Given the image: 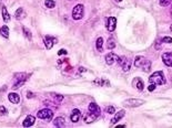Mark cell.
Instances as JSON below:
<instances>
[{"label":"cell","mask_w":172,"mask_h":128,"mask_svg":"<svg viewBox=\"0 0 172 128\" xmlns=\"http://www.w3.org/2000/svg\"><path fill=\"white\" fill-rule=\"evenodd\" d=\"M150 83H154L155 85H163L165 84V77L162 72H154L151 76L149 77Z\"/></svg>","instance_id":"1"},{"label":"cell","mask_w":172,"mask_h":128,"mask_svg":"<svg viewBox=\"0 0 172 128\" xmlns=\"http://www.w3.org/2000/svg\"><path fill=\"white\" fill-rule=\"evenodd\" d=\"M83 15V4L79 3L72 9V18L74 20H80Z\"/></svg>","instance_id":"2"},{"label":"cell","mask_w":172,"mask_h":128,"mask_svg":"<svg viewBox=\"0 0 172 128\" xmlns=\"http://www.w3.org/2000/svg\"><path fill=\"white\" fill-rule=\"evenodd\" d=\"M37 116L41 119H46V120H50L52 117H53V111L49 108H45V109H41L38 111Z\"/></svg>","instance_id":"3"},{"label":"cell","mask_w":172,"mask_h":128,"mask_svg":"<svg viewBox=\"0 0 172 128\" xmlns=\"http://www.w3.org/2000/svg\"><path fill=\"white\" fill-rule=\"evenodd\" d=\"M144 103V100H142V99H138V98H130V99H127V100H125V106H127V107H138V106H141V105H143Z\"/></svg>","instance_id":"4"},{"label":"cell","mask_w":172,"mask_h":128,"mask_svg":"<svg viewBox=\"0 0 172 128\" xmlns=\"http://www.w3.org/2000/svg\"><path fill=\"white\" fill-rule=\"evenodd\" d=\"M118 62H119V64L122 67V70L125 72H128L129 70H130V67H131V60H129V58H127L126 56H121V57H119Z\"/></svg>","instance_id":"5"},{"label":"cell","mask_w":172,"mask_h":128,"mask_svg":"<svg viewBox=\"0 0 172 128\" xmlns=\"http://www.w3.org/2000/svg\"><path fill=\"white\" fill-rule=\"evenodd\" d=\"M118 60H119V56L116 55L114 53H109V54H107L106 56V63L108 64V65H112L114 62H118Z\"/></svg>","instance_id":"6"},{"label":"cell","mask_w":172,"mask_h":128,"mask_svg":"<svg viewBox=\"0 0 172 128\" xmlns=\"http://www.w3.org/2000/svg\"><path fill=\"white\" fill-rule=\"evenodd\" d=\"M116 25H117V19L114 17H110L108 19V24H107V29L110 32L116 30Z\"/></svg>","instance_id":"7"},{"label":"cell","mask_w":172,"mask_h":128,"mask_svg":"<svg viewBox=\"0 0 172 128\" xmlns=\"http://www.w3.org/2000/svg\"><path fill=\"white\" fill-rule=\"evenodd\" d=\"M132 85L134 87H136L138 90H143L144 88V85H143V81L140 78V77H136L133 79V82H132Z\"/></svg>","instance_id":"8"},{"label":"cell","mask_w":172,"mask_h":128,"mask_svg":"<svg viewBox=\"0 0 172 128\" xmlns=\"http://www.w3.org/2000/svg\"><path fill=\"white\" fill-rule=\"evenodd\" d=\"M56 41H57V40H56L55 38H52V36H48V35H47L46 38H45V45H46V47H47L48 50L51 49V47L53 46V44L57 43Z\"/></svg>","instance_id":"9"},{"label":"cell","mask_w":172,"mask_h":128,"mask_svg":"<svg viewBox=\"0 0 172 128\" xmlns=\"http://www.w3.org/2000/svg\"><path fill=\"white\" fill-rule=\"evenodd\" d=\"M162 61L166 66H172V53H164L162 55Z\"/></svg>","instance_id":"10"},{"label":"cell","mask_w":172,"mask_h":128,"mask_svg":"<svg viewBox=\"0 0 172 128\" xmlns=\"http://www.w3.org/2000/svg\"><path fill=\"white\" fill-rule=\"evenodd\" d=\"M80 116H81V113H80L79 109H73L72 113H71V116H70V119L72 122H78L79 119H80Z\"/></svg>","instance_id":"11"},{"label":"cell","mask_w":172,"mask_h":128,"mask_svg":"<svg viewBox=\"0 0 172 128\" xmlns=\"http://www.w3.org/2000/svg\"><path fill=\"white\" fill-rule=\"evenodd\" d=\"M35 121H36V118L34 116H27L22 122V125H23V127H30L35 124Z\"/></svg>","instance_id":"12"},{"label":"cell","mask_w":172,"mask_h":128,"mask_svg":"<svg viewBox=\"0 0 172 128\" xmlns=\"http://www.w3.org/2000/svg\"><path fill=\"white\" fill-rule=\"evenodd\" d=\"M89 111H91V113H93L95 114L97 116H100V113H101V110H100V107L97 104L94 103H91L89 105Z\"/></svg>","instance_id":"13"},{"label":"cell","mask_w":172,"mask_h":128,"mask_svg":"<svg viewBox=\"0 0 172 128\" xmlns=\"http://www.w3.org/2000/svg\"><path fill=\"white\" fill-rule=\"evenodd\" d=\"M125 114H126V111H125V110H120L119 113H116V116H114L113 118L111 119V124H112V125L117 124V122L119 121V120H120V119L122 118L123 116H125Z\"/></svg>","instance_id":"14"},{"label":"cell","mask_w":172,"mask_h":128,"mask_svg":"<svg viewBox=\"0 0 172 128\" xmlns=\"http://www.w3.org/2000/svg\"><path fill=\"white\" fill-rule=\"evenodd\" d=\"M8 98H9V100H10V102H11L12 104H19V102H20L19 95L16 94V93H10V94L8 95Z\"/></svg>","instance_id":"15"},{"label":"cell","mask_w":172,"mask_h":128,"mask_svg":"<svg viewBox=\"0 0 172 128\" xmlns=\"http://www.w3.org/2000/svg\"><path fill=\"white\" fill-rule=\"evenodd\" d=\"M53 125H55L56 127H58V128L64 127V125H66V122H64V118H63V117H57V118L53 120Z\"/></svg>","instance_id":"16"},{"label":"cell","mask_w":172,"mask_h":128,"mask_svg":"<svg viewBox=\"0 0 172 128\" xmlns=\"http://www.w3.org/2000/svg\"><path fill=\"white\" fill-rule=\"evenodd\" d=\"M147 58L146 57H143V56H137L136 57V60H134V66L136 67H141L144 62H146Z\"/></svg>","instance_id":"17"},{"label":"cell","mask_w":172,"mask_h":128,"mask_svg":"<svg viewBox=\"0 0 172 128\" xmlns=\"http://www.w3.org/2000/svg\"><path fill=\"white\" fill-rule=\"evenodd\" d=\"M98 117H99V116H97L95 114H93V113H91V111H90V113L84 117V122H87V124H90V122H92L93 120H95L97 118H98Z\"/></svg>","instance_id":"18"},{"label":"cell","mask_w":172,"mask_h":128,"mask_svg":"<svg viewBox=\"0 0 172 128\" xmlns=\"http://www.w3.org/2000/svg\"><path fill=\"white\" fill-rule=\"evenodd\" d=\"M141 68L147 73L150 72V70H151V62H150L149 60H146V62H144V64L141 66Z\"/></svg>","instance_id":"19"},{"label":"cell","mask_w":172,"mask_h":128,"mask_svg":"<svg viewBox=\"0 0 172 128\" xmlns=\"http://www.w3.org/2000/svg\"><path fill=\"white\" fill-rule=\"evenodd\" d=\"M25 12H23V10L22 8H19L17 11H16V18H17L18 20H21V19H23L25 18Z\"/></svg>","instance_id":"20"},{"label":"cell","mask_w":172,"mask_h":128,"mask_svg":"<svg viewBox=\"0 0 172 128\" xmlns=\"http://www.w3.org/2000/svg\"><path fill=\"white\" fill-rule=\"evenodd\" d=\"M0 33H1V35H3L4 38H8L9 36V28L7 25H3L1 29H0Z\"/></svg>","instance_id":"21"},{"label":"cell","mask_w":172,"mask_h":128,"mask_svg":"<svg viewBox=\"0 0 172 128\" xmlns=\"http://www.w3.org/2000/svg\"><path fill=\"white\" fill-rule=\"evenodd\" d=\"M2 17H3V20L4 22H8V21L10 20V15L7 11V8L6 7H2Z\"/></svg>","instance_id":"22"},{"label":"cell","mask_w":172,"mask_h":128,"mask_svg":"<svg viewBox=\"0 0 172 128\" xmlns=\"http://www.w3.org/2000/svg\"><path fill=\"white\" fill-rule=\"evenodd\" d=\"M102 44H103V39H102V38H98V40H97V43H95V46H97V49H98L99 52L103 51V49H102Z\"/></svg>","instance_id":"23"},{"label":"cell","mask_w":172,"mask_h":128,"mask_svg":"<svg viewBox=\"0 0 172 128\" xmlns=\"http://www.w3.org/2000/svg\"><path fill=\"white\" fill-rule=\"evenodd\" d=\"M15 76L18 78V81H27V78H28L26 73H18V74H16Z\"/></svg>","instance_id":"24"},{"label":"cell","mask_w":172,"mask_h":128,"mask_svg":"<svg viewBox=\"0 0 172 128\" xmlns=\"http://www.w3.org/2000/svg\"><path fill=\"white\" fill-rule=\"evenodd\" d=\"M45 4L47 8H55L56 7V2L53 0H45Z\"/></svg>","instance_id":"25"},{"label":"cell","mask_w":172,"mask_h":128,"mask_svg":"<svg viewBox=\"0 0 172 128\" xmlns=\"http://www.w3.org/2000/svg\"><path fill=\"white\" fill-rule=\"evenodd\" d=\"M107 47H108L109 50H112V49H114L116 47V42L113 39H110L108 42H107Z\"/></svg>","instance_id":"26"},{"label":"cell","mask_w":172,"mask_h":128,"mask_svg":"<svg viewBox=\"0 0 172 128\" xmlns=\"http://www.w3.org/2000/svg\"><path fill=\"white\" fill-rule=\"evenodd\" d=\"M106 113L108 114H114L116 113V108L113 106H108V107H106Z\"/></svg>","instance_id":"27"},{"label":"cell","mask_w":172,"mask_h":128,"mask_svg":"<svg viewBox=\"0 0 172 128\" xmlns=\"http://www.w3.org/2000/svg\"><path fill=\"white\" fill-rule=\"evenodd\" d=\"M171 1H172V0H159L160 6H162V7L169 6V3H171Z\"/></svg>","instance_id":"28"},{"label":"cell","mask_w":172,"mask_h":128,"mask_svg":"<svg viewBox=\"0 0 172 128\" xmlns=\"http://www.w3.org/2000/svg\"><path fill=\"white\" fill-rule=\"evenodd\" d=\"M51 96H52V97H55L57 100H59V102H61V100L64 98V97H63V95H59V94H56V93H52Z\"/></svg>","instance_id":"29"},{"label":"cell","mask_w":172,"mask_h":128,"mask_svg":"<svg viewBox=\"0 0 172 128\" xmlns=\"http://www.w3.org/2000/svg\"><path fill=\"white\" fill-rule=\"evenodd\" d=\"M23 32H25V35L28 38V40H31V33H30V31L27 29V28H23Z\"/></svg>","instance_id":"30"},{"label":"cell","mask_w":172,"mask_h":128,"mask_svg":"<svg viewBox=\"0 0 172 128\" xmlns=\"http://www.w3.org/2000/svg\"><path fill=\"white\" fill-rule=\"evenodd\" d=\"M25 82H26V81H18L17 83H16V84L13 85V88L16 89V88H18V87H20V86H21V85H23V84H25Z\"/></svg>","instance_id":"31"},{"label":"cell","mask_w":172,"mask_h":128,"mask_svg":"<svg viewBox=\"0 0 172 128\" xmlns=\"http://www.w3.org/2000/svg\"><path fill=\"white\" fill-rule=\"evenodd\" d=\"M162 42H165V43H172V38H170V36H164L162 39Z\"/></svg>","instance_id":"32"},{"label":"cell","mask_w":172,"mask_h":128,"mask_svg":"<svg viewBox=\"0 0 172 128\" xmlns=\"http://www.w3.org/2000/svg\"><path fill=\"white\" fill-rule=\"evenodd\" d=\"M0 114L1 115H6L7 114V109L4 106H0Z\"/></svg>","instance_id":"33"},{"label":"cell","mask_w":172,"mask_h":128,"mask_svg":"<svg viewBox=\"0 0 172 128\" xmlns=\"http://www.w3.org/2000/svg\"><path fill=\"white\" fill-rule=\"evenodd\" d=\"M154 88H155V84H154V83H150L148 89L150 90V92H152V90H154Z\"/></svg>","instance_id":"34"},{"label":"cell","mask_w":172,"mask_h":128,"mask_svg":"<svg viewBox=\"0 0 172 128\" xmlns=\"http://www.w3.org/2000/svg\"><path fill=\"white\" fill-rule=\"evenodd\" d=\"M34 96H35V94L32 92H27V97H28V98H32Z\"/></svg>","instance_id":"35"},{"label":"cell","mask_w":172,"mask_h":128,"mask_svg":"<svg viewBox=\"0 0 172 128\" xmlns=\"http://www.w3.org/2000/svg\"><path fill=\"white\" fill-rule=\"evenodd\" d=\"M66 53H67L66 50H60V51L58 52V54H66Z\"/></svg>","instance_id":"36"},{"label":"cell","mask_w":172,"mask_h":128,"mask_svg":"<svg viewBox=\"0 0 172 128\" xmlns=\"http://www.w3.org/2000/svg\"><path fill=\"white\" fill-rule=\"evenodd\" d=\"M170 14L172 15V4H171V7H170Z\"/></svg>","instance_id":"37"},{"label":"cell","mask_w":172,"mask_h":128,"mask_svg":"<svg viewBox=\"0 0 172 128\" xmlns=\"http://www.w3.org/2000/svg\"><path fill=\"white\" fill-rule=\"evenodd\" d=\"M114 1H117V2H120V1H122V0H114Z\"/></svg>","instance_id":"38"},{"label":"cell","mask_w":172,"mask_h":128,"mask_svg":"<svg viewBox=\"0 0 172 128\" xmlns=\"http://www.w3.org/2000/svg\"><path fill=\"white\" fill-rule=\"evenodd\" d=\"M170 30H171V31H172V24H171V26H170Z\"/></svg>","instance_id":"39"},{"label":"cell","mask_w":172,"mask_h":128,"mask_svg":"<svg viewBox=\"0 0 172 128\" xmlns=\"http://www.w3.org/2000/svg\"><path fill=\"white\" fill-rule=\"evenodd\" d=\"M69 1H70V0H69Z\"/></svg>","instance_id":"40"}]
</instances>
